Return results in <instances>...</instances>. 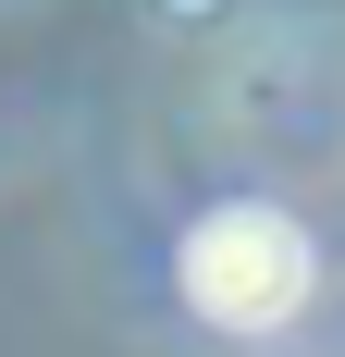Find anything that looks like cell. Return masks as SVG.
<instances>
[{
  "instance_id": "6da1fadb",
  "label": "cell",
  "mask_w": 345,
  "mask_h": 357,
  "mask_svg": "<svg viewBox=\"0 0 345 357\" xmlns=\"http://www.w3.org/2000/svg\"><path fill=\"white\" fill-rule=\"evenodd\" d=\"M172 271H185V308H198V321H222V333H284L296 308H309V284H321V247L272 210V197H222V210L185 222Z\"/></svg>"
}]
</instances>
